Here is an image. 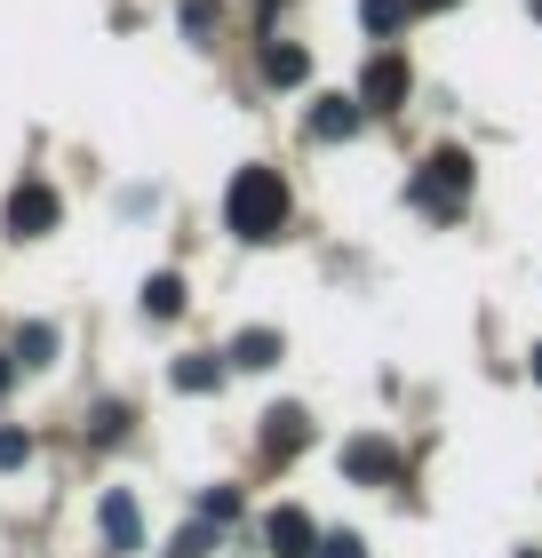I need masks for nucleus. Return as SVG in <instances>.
I'll use <instances>...</instances> for the list:
<instances>
[{"label": "nucleus", "mask_w": 542, "mask_h": 558, "mask_svg": "<svg viewBox=\"0 0 542 558\" xmlns=\"http://www.w3.org/2000/svg\"><path fill=\"white\" fill-rule=\"evenodd\" d=\"M208 24H216V0H184V33L208 40Z\"/></svg>", "instance_id": "6ab92c4d"}, {"label": "nucleus", "mask_w": 542, "mask_h": 558, "mask_svg": "<svg viewBox=\"0 0 542 558\" xmlns=\"http://www.w3.org/2000/svg\"><path fill=\"white\" fill-rule=\"evenodd\" d=\"M9 375H16V367H9V360H0V391H9Z\"/></svg>", "instance_id": "5701e85b"}, {"label": "nucleus", "mask_w": 542, "mask_h": 558, "mask_svg": "<svg viewBox=\"0 0 542 558\" xmlns=\"http://www.w3.org/2000/svg\"><path fill=\"white\" fill-rule=\"evenodd\" d=\"M534 24H542V0H534Z\"/></svg>", "instance_id": "393cba45"}, {"label": "nucleus", "mask_w": 542, "mask_h": 558, "mask_svg": "<svg viewBox=\"0 0 542 558\" xmlns=\"http://www.w3.org/2000/svg\"><path fill=\"white\" fill-rule=\"evenodd\" d=\"M224 223L240 240H279V232H288V184H279V168H240V175H231Z\"/></svg>", "instance_id": "f257e3e1"}, {"label": "nucleus", "mask_w": 542, "mask_h": 558, "mask_svg": "<svg viewBox=\"0 0 542 558\" xmlns=\"http://www.w3.org/2000/svg\"><path fill=\"white\" fill-rule=\"evenodd\" d=\"M303 439H312V415H303V408H272L264 415V454H272V463H288Z\"/></svg>", "instance_id": "1a4fd4ad"}, {"label": "nucleus", "mask_w": 542, "mask_h": 558, "mask_svg": "<svg viewBox=\"0 0 542 558\" xmlns=\"http://www.w3.org/2000/svg\"><path fill=\"white\" fill-rule=\"evenodd\" d=\"M415 9H455V0H415Z\"/></svg>", "instance_id": "4be33fe9"}, {"label": "nucleus", "mask_w": 542, "mask_h": 558, "mask_svg": "<svg viewBox=\"0 0 542 558\" xmlns=\"http://www.w3.org/2000/svg\"><path fill=\"white\" fill-rule=\"evenodd\" d=\"M96 519H105V543L112 550H144V511H136V495L112 487L105 502H96Z\"/></svg>", "instance_id": "6e6552de"}, {"label": "nucleus", "mask_w": 542, "mask_h": 558, "mask_svg": "<svg viewBox=\"0 0 542 558\" xmlns=\"http://www.w3.org/2000/svg\"><path fill=\"white\" fill-rule=\"evenodd\" d=\"M359 120H368L359 96H320V105L303 112V136L312 144H344V136H359Z\"/></svg>", "instance_id": "0eeeda50"}, {"label": "nucleus", "mask_w": 542, "mask_h": 558, "mask_svg": "<svg viewBox=\"0 0 542 558\" xmlns=\"http://www.w3.org/2000/svg\"><path fill=\"white\" fill-rule=\"evenodd\" d=\"M320 558H368V543H359V535H327Z\"/></svg>", "instance_id": "aec40b11"}, {"label": "nucleus", "mask_w": 542, "mask_h": 558, "mask_svg": "<svg viewBox=\"0 0 542 558\" xmlns=\"http://www.w3.org/2000/svg\"><path fill=\"white\" fill-rule=\"evenodd\" d=\"M264 543H272V558H320V526H312V511L303 502H279V511L264 519Z\"/></svg>", "instance_id": "20e7f679"}, {"label": "nucleus", "mask_w": 542, "mask_h": 558, "mask_svg": "<svg viewBox=\"0 0 542 558\" xmlns=\"http://www.w3.org/2000/svg\"><path fill=\"white\" fill-rule=\"evenodd\" d=\"M344 478H359V487H392L399 478V454H392V439H344Z\"/></svg>", "instance_id": "423d86ee"}, {"label": "nucleus", "mask_w": 542, "mask_h": 558, "mask_svg": "<svg viewBox=\"0 0 542 558\" xmlns=\"http://www.w3.org/2000/svg\"><path fill=\"white\" fill-rule=\"evenodd\" d=\"M527 558H542V550H527Z\"/></svg>", "instance_id": "a878e982"}, {"label": "nucleus", "mask_w": 542, "mask_h": 558, "mask_svg": "<svg viewBox=\"0 0 542 558\" xmlns=\"http://www.w3.org/2000/svg\"><path fill=\"white\" fill-rule=\"evenodd\" d=\"M9 360H24V367H48V360H57V327H48V319H24Z\"/></svg>", "instance_id": "f8f14e48"}, {"label": "nucleus", "mask_w": 542, "mask_h": 558, "mask_svg": "<svg viewBox=\"0 0 542 558\" xmlns=\"http://www.w3.org/2000/svg\"><path fill=\"white\" fill-rule=\"evenodd\" d=\"M407 9H415V0H359V24H368L375 40H392L399 24H407Z\"/></svg>", "instance_id": "2eb2a0df"}, {"label": "nucleus", "mask_w": 542, "mask_h": 558, "mask_svg": "<svg viewBox=\"0 0 542 558\" xmlns=\"http://www.w3.org/2000/svg\"><path fill=\"white\" fill-rule=\"evenodd\" d=\"M407 192H415L423 216H462V199H471V151H455V144L423 151V168H415Z\"/></svg>", "instance_id": "f03ea898"}, {"label": "nucleus", "mask_w": 542, "mask_h": 558, "mask_svg": "<svg viewBox=\"0 0 542 558\" xmlns=\"http://www.w3.org/2000/svg\"><path fill=\"white\" fill-rule=\"evenodd\" d=\"M359 105H368V112H399L407 105V57H392V48L368 57V72H359Z\"/></svg>", "instance_id": "39448f33"}, {"label": "nucleus", "mask_w": 542, "mask_h": 558, "mask_svg": "<svg viewBox=\"0 0 542 558\" xmlns=\"http://www.w3.org/2000/svg\"><path fill=\"white\" fill-rule=\"evenodd\" d=\"M200 519L231 526V519H240V487H208V495H200Z\"/></svg>", "instance_id": "f3484780"}, {"label": "nucleus", "mask_w": 542, "mask_h": 558, "mask_svg": "<svg viewBox=\"0 0 542 558\" xmlns=\"http://www.w3.org/2000/svg\"><path fill=\"white\" fill-rule=\"evenodd\" d=\"M303 72H312V57H303L296 40H272V48H264V81H272V88H296Z\"/></svg>", "instance_id": "9b49d317"}, {"label": "nucleus", "mask_w": 542, "mask_h": 558, "mask_svg": "<svg viewBox=\"0 0 542 558\" xmlns=\"http://www.w3.org/2000/svg\"><path fill=\"white\" fill-rule=\"evenodd\" d=\"M0 216H9V232H16V240H40V232H57V216H64V199H57V192H48V184H40V175H24V184L9 192V208H0Z\"/></svg>", "instance_id": "7ed1b4c3"}, {"label": "nucleus", "mask_w": 542, "mask_h": 558, "mask_svg": "<svg viewBox=\"0 0 542 558\" xmlns=\"http://www.w3.org/2000/svg\"><path fill=\"white\" fill-rule=\"evenodd\" d=\"M224 384V360H216V351H192V360H176V391H216Z\"/></svg>", "instance_id": "ddd939ff"}, {"label": "nucleus", "mask_w": 542, "mask_h": 558, "mask_svg": "<svg viewBox=\"0 0 542 558\" xmlns=\"http://www.w3.org/2000/svg\"><path fill=\"white\" fill-rule=\"evenodd\" d=\"M144 312H152V319H176V312H184V279H176V271H152V279H144Z\"/></svg>", "instance_id": "4468645a"}, {"label": "nucleus", "mask_w": 542, "mask_h": 558, "mask_svg": "<svg viewBox=\"0 0 542 558\" xmlns=\"http://www.w3.org/2000/svg\"><path fill=\"white\" fill-rule=\"evenodd\" d=\"M128 430V408H96V439H120Z\"/></svg>", "instance_id": "412c9836"}, {"label": "nucleus", "mask_w": 542, "mask_h": 558, "mask_svg": "<svg viewBox=\"0 0 542 558\" xmlns=\"http://www.w3.org/2000/svg\"><path fill=\"white\" fill-rule=\"evenodd\" d=\"M33 463V439H24V430H0V471H24Z\"/></svg>", "instance_id": "a211bd4d"}, {"label": "nucleus", "mask_w": 542, "mask_h": 558, "mask_svg": "<svg viewBox=\"0 0 542 558\" xmlns=\"http://www.w3.org/2000/svg\"><path fill=\"white\" fill-rule=\"evenodd\" d=\"M224 360H231V367H279V327H240Z\"/></svg>", "instance_id": "9d476101"}, {"label": "nucleus", "mask_w": 542, "mask_h": 558, "mask_svg": "<svg viewBox=\"0 0 542 558\" xmlns=\"http://www.w3.org/2000/svg\"><path fill=\"white\" fill-rule=\"evenodd\" d=\"M534 384H542V351H534Z\"/></svg>", "instance_id": "b1692460"}, {"label": "nucleus", "mask_w": 542, "mask_h": 558, "mask_svg": "<svg viewBox=\"0 0 542 558\" xmlns=\"http://www.w3.org/2000/svg\"><path fill=\"white\" fill-rule=\"evenodd\" d=\"M208 550H216V519H192L184 535H176V550H168V558H208Z\"/></svg>", "instance_id": "dca6fc26"}]
</instances>
